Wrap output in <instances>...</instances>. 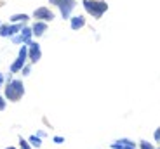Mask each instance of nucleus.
Masks as SVG:
<instances>
[{"mask_svg": "<svg viewBox=\"0 0 160 149\" xmlns=\"http://www.w3.org/2000/svg\"><path fill=\"white\" fill-rule=\"evenodd\" d=\"M24 94V87L19 80H12L7 83L5 87V97H7L9 101H19L21 97Z\"/></svg>", "mask_w": 160, "mask_h": 149, "instance_id": "nucleus-1", "label": "nucleus"}, {"mask_svg": "<svg viewBox=\"0 0 160 149\" xmlns=\"http://www.w3.org/2000/svg\"><path fill=\"white\" fill-rule=\"evenodd\" d=\"M84 5L94 17H99L101 14L106 11V4H103V2H91V0H85Z\"/></svg>", "mask_w": 160, "mask_h": 149, "instance_id": "nucleus-2", "label": "nucleus"}, {"mask_svg": "<svg viewBox=\"0 0 160 149\" xmlns=\"http://www.w3.org/2000/svg\"><path fill=\"white\" fill-rule=\"evenodd\" d=\"M26 54H28V50H26V47H23L19 50V56H18V59H16V63L11 66V71L12 73H18L19 69H23V66H24V59H26Z\"/></svg>", "mask_w": 160, "mask_h": 149, "instance_id": "nucleus-3", "label": "nucleus"}, {"mask_svg": "<svg viewBox=\"0 0 160 149\" xmlns=\"http://www.w3.org/2000/svg\"><path fill=\"white\" fill-rule=\"evenodd\" d=\"M112 149H136V146H134L132 141H129V139H120V141L112 144Z\"/></svg>", "mask_w": 160, "mask_h": 149, "instance_id": "nucleus-4", "label": "nucleus"}, {"mask_svg": "<svg viewBox=\"0 0 160 149\" xmlns=\"http://www.w3.org/2000/svg\"><path fill=\"white\" fill-rule=\"evenodd\" d=\"M30 59L33 61V63H37V61L40 59V47H38V44H32L30 42Z\"/></svg>", "mask_w": 160, "mask_h": 149, "instance_id": "nucleus-5", "label": "nucleus"}, {"mask_svg": "<svg viewBox=\"0 0 160 149\" xmlns=\"http://www.w3.org/2000/svg\"><path fill=\"white\" fill-rule=\"evenodd\" d=\"M19 30V26H0V35L2 36H14V33Z\"/></svg>", "mask_w": 160, "mask_h": 149, "instance_id": "nucleus-6", "label": "nucleus"}, {"mask_svg": "<svg viewBox=\"0 0 160 149\" xmlns=\"http://www.w3.org/2000/svg\"><path fill=\"white\" fill-rule=\"evenodd\" d=\"M30 36H32V30L24 28L23 33H21L19 36H12V40H14V42H28V44H30Z\"/></svg>", "mask_w": 160, "mask_h": 149, "instance_id": "nucleus-7", "label": "nucleus"}, {"mask_svg": "<svg viewBox=\"0 0 160 149\" xmlns=\"http://www.w3.org/2000/svg\"><path fill=\"white\" fill-rule=\"evenodd\" d=\"M35 17H38V19H45V21H51L52 17V12L47 11V9H38V11H35Z\"/></svg>", "mask_w": 160, "mask_h": 149, "instance_id": "nucleus-8", "label": "nucleus"}, {"mask_svg": "<svg viewBox=\"0 0 160 149\" xmlns=\"http://www.w3.org/2000/svg\"><path fill=\"white\" fill-rule=\"evenodd\" d=\"M45 30H47V26H45L44 23H37L35 26H33V30H32V31L35 33L37 36H40V35H42V33L45 31Z\"/></svg>", "mask_w": 160, "mask_h": 149, "instance_id": "nucleus-9", "label": "nucleus"}, {"mask_svg": "<svg viewBox=\"0 0 160 149\" xmlns=\"http://www.w3.org/2000/svg\"><path fill=\"white\" fill-rule=\"evenodd\" d=\"M82 26H84V17H82V16L75 17V19L72 21V28L73 30H78V28H82Z\"/></svg>", "mask_w": 160, "mask_h": 149, "instance_id": "nucleus-10", "label": "nucleus"}, {"mask_svg": "<svg viewBox=\"0 0 160 149\" xmlns=\"http://www.w3.org/2000/svg\"><path fill=\"white\" fill-rule=\"evenodd\" d=\"M26 17H28V16H24V14H18V16H12L11 21H12V23H14V21H24Z\"/></svg>", "mask_w": 160, "mask_h": 149, "instance_id": "nucleus-11", "label": "nucleus"}, {"mask_svg": "<svg viewBox=\"0 0 160 149\" xmlns=\"http://www.w3.org/2000/svg\"><path fill=\"white\" fill-rule=\"evenodd\" d=\"M19 146H21V149H32L28 142L24 141V139H21V137H19Z\"/></svg>", "mask_w": 160, "mask_h": 149, "instance_id": "nucleus-12", "label": "nucleus"}, {"mask_svg": "<svg viewBox=\"0 0 160 149\" xmlns=\"http://www.w3.org/2000/svg\"><path fill=\"white\" fill-rule=\"evenodd\" d=\"M139 146H141V149H153V146L150 144V142H146V141H143Z\"/></svg>", "mask_w": 160, "mask_h": 149, "instance_id": "nucleus-13", "label": "nucleus"}, {"mask_svg": "<svg viewBox=\"0 0 160 149\" xmlns=\"http://www.w3.org/2000/svg\"><path fill=\"white\" fill-rule=\"evenodd\" d=\"M30 141H32V144L37 146V147L40 146V139H38V137H33V135H32V137H30Z\"/></svg>", "mask_w": 160, "mask_h": 149, "instance_id": "nucleus-14", "label": "nucleus"}, {"mask_svg": "<svg viewBox=\"0 0 160 149\" xmlns=\"http://www.w3.org/2000/svg\"><path fill=\"white\" fill-rule=\"evenodd\" d=\"M0 109H5V101L0 97Z\"/></svg>", "mask_w": 160, "mask_h": 149, "instance_id": "nucleus-15", "label": "nucleus"}, {"mask_svg": "<svg viewBox=\"0 0 160 149\" xmlns=\"http://www.w3.org/2000/svg\"><path fill=\"white\" fill-rule=\"evenodd\" d=\"M155 139H157V141H160V128L155 132Z\"/></svg>", "mask_w": 160, "mask_h": 149, "instance_id": "nucleus-16", "label": "nucleus"}, {"mask_svg": "<svg viewBox=\"0 0 160 149\" xmlns=\"http://www.w3.org/2000/svg\"><path fill=\"white\" fill-rule=\"evenodd\" d=\"M54 141H56L58 144H61V142H63V137H56V139H54Z\"/></svg>", "mask_w": 160, "mask_h": 149, "instance_id": "nucleus-17", "label": "nucleus"}, {"mask_svg": "<svg viewBox=\"0 0 160 149\" xmlns=\"http://www.w3.org/2000/svg\"><path fill=\"white\" fill-rule=\"evenodd\" d=\"M4 83V75H2V73H0V85Z\"/></svg>", "mask_w": 160, "mask_h": 149, "instance_id": "nucleus-18", "label": "nucleus"}, {"mask_svg": "<svg viewBox=\"0 0 160 149\" xmlns=\"http://www.w3.org/2000/svg\"><path fill=\"white\" fill-rule=\"evenodd\" d=\"M5 149H16V147H5Z\"/></svg>", "mask_w": 160, "mask_h": 149, "instance_id": "nucleus-19", "label": "nucleus"}, {"mask_svg": "<svg viewBox=\"0 0 160 149\" xmlns=\"http://www.w3.org/2000/svg\"><path fill=\"white\" fill-rule=\"evenodd\" d=\"M158 149H160V147H158Z\"/></svg>", "mask_w": 160, "mask_h": 149, "instance_id": "nucleus-20", "label": "nucleus"}]
</instances>
